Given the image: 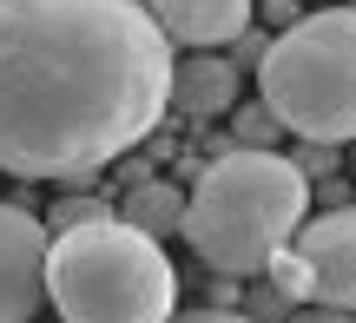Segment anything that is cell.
Instances as JSON below:
<instances>
[{"mask_svg": "<svg viewBox=\"0 0 356 323\" xmlns=\"http://www.w3.org/2000/svg\"><path fill=\"white\" fill-rule=\"evenodd\" d=\"M172 106V40L139 0H0V172L92 185Z\"/></svg>", "mask_w": 356, "mask_h": 323, "instance_id": "6da1fadb", "label": "cell"}, {"mask_svg": "<svg viewBox=\"0 0 356 323\" xmlns=\"http://www.w3.org/2000/svg\"><path fill=\"white\" fill-rule=\"evenodd\" d=\"M304 211H310V179L291 158L257 152V145H231L185 192L178 238L211 277H257L270 251L291 245Z\"/></svg>", "mask_w": 356, "mask_h": 323, "instance_id": "7a4b0ae2", "label": "cell"}, {"mask_svg": "<svg viewBox=\"0 0 356 323\" xmlns=\"http://www.w3.org/2000/svg\"><path fill=\"white\" fill-rule=\"evenodd\" d=\"M47 304L60 310V323H165L178 310V271L159 238L132 231L113 211L53 231Z\"/></svg>", "mask_w": 356, "mask_h": 323, "instance_id": "3957f363", "label": "cell"}, {"mask_svg": "<svg viewBox=\"0 0 356 323\" xmlns=\"http://www.w3.org/2000/svg\"><path fill=\"white\" fill-rule=\"evenodd\" d=\"M257 92L297 139H356V7L291 20L257 60Z\"/></svg>", "mask_w": 356, "mask_h": 323, "instance_id": "277c9868", "label": "cell"}, {"mask_svg": "<svg viewBox=\"0 0 356 323\" xmlns=\"http://www.w3.org/2000/svg\"><path fill=\"white\" fill-rule=\"evenodd\" d=\"M47 224L26 205H0V323H33L47 310Z\"/></svg>", "mask_w": 356, "mask_h": 323, "instance_id": "5b68a950", "label": "cell"}, {"mask_svg": "<svg viewBox=\"0 0 356 323\" xmlns=\"http://www.w3.org/2000/svg\"><path fill=\"white\" fill-rule=\"evenodd\" d=\"M291 251L304 258L310 304L356 310V211H350V205L323 211V218H304V224L291 231Z\"/></svg>", "mask_w": 356, "mask_h": 323, "instance_id": "8992f818", "label": "cell"}, {"mask_svg": "<svg viewBox=\"0 0 356 323\" xmlns=\"http://www.w3.org/2000/svg\"><path fill=\"white\" fill-rule=\"evenodd\" d=\"M178 47H225L251 26V0H139Z\"/></svg>", "mask_w": 356, "mask_h": 323, "instance_id": "52a82bcc", "label": "cell"}, {"mask_svg": "<svg viewBox=\"0 0 356 323\" xmlns=\"http://www.w3.org/2000/svg\"><path fill=\"white\" fill-rule=\"evenodd\" d=\"M172 106H185L191 119H225L238 106V66L211 60V53L172 60Z\"/></svg>", "mask_w": 356, "mask_h": 323, "instance_id": "ba28073f", "label": "cell"}, {"mask_svg": "<svg viewBox=\"0 0 356 323\" xmlns=\"http://www.w3.org/2000/svg\"><path fill=\"white\" fill-rule=\"evenodd\" d=\"M119 218L132 224V231H145V238H178V224H185V192H178L172 179H139V185H126V198H119Z\"/></svg>", "mask_w": 356, "mask_h": 323, "instance_id": "9c48e42d", "label": "cell"}, {"mask_svg": "<svg viewBox=\"0 0 356 323\" xmlns=\"http://www.w3.org/2000/svg\"><path fill=\"white\" fill-rule=\"evenodd\" d=\"M277 113H270V106L264 99H257V106H231V139H238V145H257V152H270V145H277Z\"/></svg>", "mask_w": 356, "mask_h": 323, "instance_id": "30bf717a", "label": "cell"}, {"mask_svg": "<svg viewBox=\"0 0 356 323\" xmlns=\"http://www.w3.org/2000/svg\"><path fill=\"white\" fill-rule=\"evenodd\" d=\"M92 218H113V205H106L99 192L53 198V211H47V238H53V231H73V224H92Z\"/></svg>", "mask_w": 356, "mask_h": 323, "instance_id": "8fae6325", "label": "cell"}, {"mask_svg": "<svg viewBox=\"0 0 356 323\" xmlns=\"http://www.w3.org/2000/svg\"><path fill=\"white\" fill-rule=\"evenodd\" d=\"M264 277H270V284H277L291 304H310V277H304V258H297L291 245H277V251L264 258Z\"/></svg>", "mask_w": 356, "mask_h": 323, "instance_id": "7c38bea8", "label": "cell"}, {"mask_svg": "<svg viewBox=\"0 0 356 323\" xmlns=\"http://www.w3.org/2000/svg\"><path fill=\"white\" fill-rule=\"evenodd\" d=\"M238 310H244V317H291V310H297V304H291V297H284V290H277V284H270V277H264V271H257V277H251V290H244V304H238Z\"/></svg>", "mask_w": 356, "mask_h": 323, "instance_id": "4fadbf2b", "label": "cell"}, {"mask_svg": "<svg viewBox=\"0 0 356 323\" xmlns=\"http://www.w3.org/2000/svg\"><path fill=\"white\" fill-rule=\"evenodd\" d=\"M291 165L304 172V179H330V172L343 165V158H337V145H317V139H304V145L291 152Z\"/></svg>", "mask_w": 356, "mask_h": 323, "instance_id": "5bb4252c", "label": "cell"}, {"mask_svg": "<svg viewBox=\"0 0 356 323\" xmlns=\"http://www.w3.org/2000/svg\"><path fill=\"white\" fill-rule=\"evenodd\" d=\"M165 323H257V317H244V310H218V304H204V310H191V317H165Z\"/></svg>", "mask_w": 356, "mask_h": 323, "instance_id": "9a60e30c", "label": "cell"}, {"mask_svg": "<svg viewBox=\"0 0 356 323\" xmlns=\"http://www.w3.org/2000/svg\"><path fill=\"white\" fill-rule=\"evenodd\" d=\"M284 323H356V317H343V310H330V304H310V310H304V304H297V310L284 317Z\"/></svg>", "mask_w": 356, "mask_h": 323, "instance_id": "2e32d148", "label": "cell"}, {"mask_svg": "<svg viewBox=\"0 0 356 323\" xmlns=\"http://www.w3.org/2000/svg\"><path fill=\"white\" fill-rule=\"evenodd\" d=\"M244 277H218V284H211V304H218V310H238V304H244Z\"/></svg>", "mask_w": 356, "mask_h": 323, "instance_id": "e0dca14e", "label": "cell"}, {"mask_svg": "<svg viewBox=\"0 0 356 323\" xmlns=\"http://www.w3.org/2000/svg\"><path fill=\"white\" fill-rule=\"evenodd\" d=\"M264 47H270V40H264V33H251V26L238 33V60H244V66H257V60H264Z\"/></svg>", "mask_w": 356, "mask_h": 323, "instance_id": "ac0fdd59", "label": "cell"}, {"mask_svg": "<svg viewBox=\"0 0 356 323\" xmlns=\"http://www.w3.org/2000/svg\"><path fill=\"white\" fill-rule=\"evenodd\" d=\"M343 198H350V185H343V179H330V185H323V192H317V205H330V211H337V205H343Z\"/></svg>", "mask_w": 356, "mask_h": 323, "instance_id": "d6986e66", "label": "cell"}, {"mask_svg": "<svg viewBox=\"0 0 356 323\" xmlns=\"http://www.w3.org/2000/svg\"><path fill=\"white\" fill-rule=\"evenodd\" d=\"M350 165H356V158H350Z\"/></svg>", "mask_w": 356, "mask_h": 323, "instance_id": "ffe728a7", "label": "cell"}]
</instances>
